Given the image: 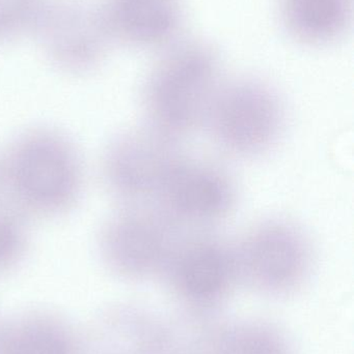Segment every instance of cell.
Instances as JSON below:
<instances>
[{"label":"cell","instance_id":"1","mask_svg":"<svg viewBox=\"0 0 354 354\" xmlns=\"http://www.w3.org/2000/svg\"><path fill=\"white\" fill-rule=\"evenodd\" d=\"M83 185L78 151L54 129L23 133L0 160V197L27 218L67 214L79 201Z\"/></svg>","mask_w":354,"mask_h":354},{"label":"cell","instance_id":"2","mask_svg":"<svg viewBox=\"0 0 354 354\" xmlns=\"http://www.w3.org/2000/svg\"><path fill=\"white\" fill-rule=\"evenodd\" d=\"M218 52L204 41L172 48L150 73L143 91L148 126L178 140L204 124L220 87Z\"/></svg>","mask_w":354,"mask_h":354},{"label":"cell","instance_id":"3","mask_svg":"<svg viewBox=\"0 0 354 354\" xmlns=\"http://www.w3.org/2000/svg\"><path fill=\"white\" fill-rule=\"evenodd\" d=\"M214 143L239 158L263 155L282 135L285 109L272 87L256 79L220 85L205 122Z\"/></svg>","mask_w":354,"mask_h":354},{"label":"cell","instance_id":"4","mask_svg":"<svg viewBox=\"0 0 354 354\" xmlns=\"http://www.w3.org/2000/svg\"><path fill=\"white\" fill-rule=\"evenodd\" d=\"M234 251L239 282L266 297L297 292L311 272V245L305 233L288 221L259 223Z\"/></svg>","mask_w":354,"mask_h":354},{"label":"cell","instance_id":"5","mask_svg":"<svg viewBox=\"0 0 354 354\" xmlns=\"http://www.w3.org/2000/svg\"><path fill=\"white\" fill-rule=\"evenodd\" d=\"M177 141L150 126L114 138L102 161V177L108 191L125 205L155 202L183 159Z\"/></svg>","mask_w":354,"mask_h":354},{"label":"cell","instance_id":"6","mask_svg":"<svg viewBox=\"0 0 354 354\" xmlns=\"http://www.w3.org/2000/svg\"><path fill=\"white\" fill-rule=\"evenodd\" d=\"M176 227L159 208L125 205L102 228V257L110 268L126 278L163 277L180 243Z\"/></svg>","mask_w":354,"mask_h":354},{"label":"cell","instance_id":"7","mask_svg":"<svg viewBox=\"0 0 354 354\" xmlns=\"http://www.w3.org/2000/svg\"><path fill=\"white\" fill-rule=\"evenodd\" d=\"M50 64L64 74H91L114 39L101 8L83 0H45L35 31Z\"/></svg>","mask_w":354,"mask_h":354},{"label":"cell","instance_id":"8","mask_svg":"<svg viewBox=\"0 0 354 354\" xmlns=\"http://www.w3.org/2000/svg\"><path fill=\"white\" fill-rule=\"evenodd\" d=\"M163 277L172 295L189 314L210 315L238 284L234 247L208 236L183 241Z\"/></svg>","mask_w":354,"mask_h":354},{"label":"cell","instance_id":"9","mask_svg":"<svg viewBox=\"0 0 354 354\" xmlns=\"http://www.w3.org/2000/svg\"><path fill=\"white\" fill-rule=\"evenodd\" d=\"M236 199L235 183L222 168L183 158L155 203L175 225L203 226L224 220Z\"/></svg>","mask_w":354,"mask_h":354},{"label":"cell","instance_id":"10","mask_svg":"<svg viewBox=\"0 0 354 354\" xmlns=\"http://www.w3.org/2000/svg\"><path fill=\"white\" fill-rule=\"evenodd\" d=\"M101 10L114 41L133 47L163 46L182 26L180 0H106Z\"/></svg>","mask_w":354,"mask_h":354},{"label":"cell","instance_id":"11","mask_svg":"<svg viewBox=\"0 0 354 354\" xmlns=\"http://www.w3.org/2000/svg\"><path fill=\"white\" fill-rule=\"evenodd\" d=\"M289 35L308 46H324L342 37L351 23V0H281Z\"/></svg>","mask_w":354,"mask_h":354},{"label":"cell","instance_id":"12","mask_svg":"<svg viewBox=\"0 0 354 354\" xmlns=\"http://www.w3.org/2000/svg\"><path fill=\"white\" fill-rule=\"evenodd\" d=\"M214 343L218 354H292L284 335L263 322L216 324Z\"/></svg>","mask_w":354,"mask_h":354},{"label":"cell","instance_id":"13","mask_svg":"<svg viewBox=\"0 0 354 354\" xmlns=\"http://www.w3.org/2000/svg\"><path fill=\"white\" fill-rule=\"evenodd\" d=\"M26 216L0 197V272L16 266L26 252Z\"/></svg>","mask_w":354,"mask_h":354},{"label":"cell","instance_id":"14","mask_svg":"<svg viewBox=\"0 0 354 354\" xmlns=\"http://www.w3.org/2000/svg\"><path fill=\"white\" fill-rule=\"evenodd\" d=\"M45 0H0V45L35 31Z\"/></svg>","mask_w":354,"mask_h":354},{"label":"cell","instance_id":"15","mask_svg":"<svg viewBox=\"0 0 354 354\" xmlns=\"http://www.w3.org/2000/svg\"><path fill=\"white\" fill-rule=\"evenodd\" d=\"M6 354H68L58 330L45 324H31L17 330L8 341Z\"/></svg>","mask_w":354,"mask_h":354}]
</instances>
